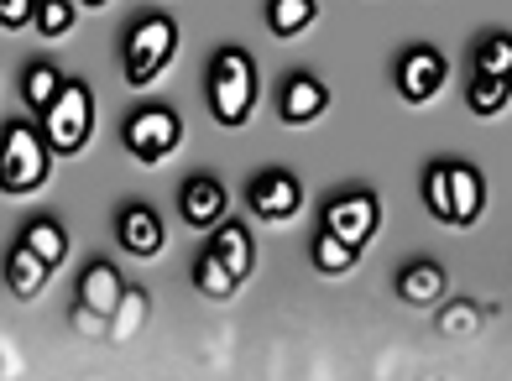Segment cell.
I'll return each mask as SVG.
<instances>
[{
	"label": "cell",
	"instance_id": "1",
	"mask_svg": "<svg viewBox=\"0 0 512 381\" xmlns=\"http://www.w3.org/2000/svg\"><path fill=\"white\" fill-rule=\"evenodd\" d=\"M251 100H256L251 58L230 47V53L215 58V74H209V105H215V121L220 126H241L251 115Z\"/></svg>",
	"mask_w": 512,
	"mask_h": 381
},
{
	"label": "cell",
	"instance_id": "2",
	"mask_svg": "<svg viewBox=\"0 0 512 381\" xmlns=\"http://www.w3.org/2000/svg\"><path fill=\"white\" fill-rule=\"evenodd\" d=\"M42 178H48V136H37L32 126H11L0 141V188L32 194Z\"/></svg>",
	"mask_w": 512,
	"mask_h": 381
},
{
	"label": "cell",
	"instance_id": "3",
	"mask_svg": "<svg viewBox=\"0 0 512 381\" xmlns=\"http://www.w3.org/2000/svg\"><path fill=\"white\" fill-rule=\"evenodd\" d=\"M173 47H178V27H173V21H162V16L142 21V27L131 32V42H126V79L131 84H152L162 68H168Z\"/></svg>",
	"mask_w": 512,
	"mask_h": 381
},
{
	"label": "cell",
	"instance_id": "4",
	"mask_svg": "<svg viewBox=\"0 0 512 381\" xmlns=\"http://www.w3.org/2000/svg\"><path fill=\"white\" fill-rule=\"evenodd\" d=\"M42 136L53 152H79L89 136V89L84 84H63V94L42 110Z\"/></svg>",
	"mask_w": 512,
	"mask_h": 381
},
{
	"label": "cell",
	"instance_id": "5",
	"mask_svg": "<svg viewBox=\"0 0 512 381\" xmlns=\"http://www.w3.org/2000/svg\"><path fill=\"white\" fill-rule=\"evenodd\" d=\"M178 141H183V126H178L173 110H142V115H136V121L126 126V147L142 157V162L168 157Z\"/></svg>",
	"mask_w": 512,
	"mask_h": 381
},
{
	"label": "cell",
	"instance_id": "6",
	"mask_svg": "<svg viewBox=\"0 0 512 381\" xmlns=\"http://www.w3.org/2000/svg\"><path fill=\"white\" fill-rule=\"evenodd\" d=\"M324 230H330L335 241H345V246L361 251V241L377 230V204H371L366 194H345V199L330 204V214H324Z\"/></svg>",
	"mask_w": 512,
	"mask_h": 381
},
{
	"label": "cell",
	"instance_id": "7",
	"mask_svg": "<svg viewBox=\"0 0 512 381\" xmlns=\"http://www.w3.org/2000/svg\"><path fill=\"white\" fill-rule=\"evenodd\" d=\"M298 204H304V194H298V183L288 173H267L251 188V209L262 214V220H288Z\"/></svg>",
	"mask_w": 512,
	"mask_h": 381
},
{
	"label": "cell",
	"instance_id": "8",
	"mask_svg": "<svg viewBox=\"0 0 512 381\" xmlns=\"http://www.w3.org/2000/svg\"><path fill=\"white\" fill-rule=\"evenodd\" d=\"M121 303H126V288H121V277H115L110 267H89V272H84V282H79V308H89L95 319H110Z\"/></svg>",
	"mask_w": 512,
	"mask_h": 381
},
{
	"label": "cell",
	"instance_id": "9",
	"mask_svg": "<svg viewBox=\"0 0 512 381\" xmlns=\"http://www.w3.org/2000/svg\"><path fill=\"white\" fill-rule=\"evenodd\" d=\"M398 84H403L408 100H429V94H434L439 84H445V63H439V53H429V47H418V53H408V58H403Z\"/></svg>",
	"mask_w": 512,
	"mask_h": 381
},
{
	"label": "cell",
	"instance_id": "10",
	"mask_svg": "<svg viewBox=\"0 0 512 381\" xmlns=\"http://www.w3.org/2000/svg\"><path fill=\"white\" fill-rule=\"evenodd\" d=\"M121 246L131 251V256H157L162 251V225H157V214L152 209H126L121 214Z\"/></svg>",
	"mask_w": 512,
	"mask_h": 381
},
{
	"label": "cell",
	"instance_id": "11",
	"mask_svg": "<svg viewBox=\"0 0 512 381\" xmlns=\"http://www.w3.org/2000/svg\"><path fill=\"white\" fill-rule=\"evenodd\" d=\"M183 214H189V225H220L225 214V188L209 183V178H194L183 188Z\"/></svg>",
	"mask_w": 512,
	"mask_h": 381
},
{
	"label": "cell",
	"instance_id": "12",
	"mask_svg": "<svg viewBox=\"0 0 512 381\" xmlns=\"http://www.w3.org/2000/svg\"><path fill=\"white\" fill-rule=\"evenodd\" d=\"M324 110V89H319V79H293L288 84V94H283V121L288 126H304V121H314V115Z\"/></svg>",
	"mask_w": 512,
	"mask_h": 381
},
{
	"label": "cell",
	"instance_id": "13",
	"mask_svg": "<svg viewBox=\"0 0 512 381\" xmlns=\"http://www.w3.org/2000/svg\"><path fill=\"white\" fill-rule=\"evenodd\" d=\"M48 261H42L32 246H21V251H11V288L21 293V298H37L42 293V282H48Z\"/></svg>",
	"mask_w": 512,
	"mask_h": 381
},
{
	"label": "cell",
	"instance_id": "14",
	"mask_svg": "<svg viewBox=\"0 0 512 381\" xmlns=\"http://www.w3.org/2000/svg\"><path fill=\"white\" fill-rule=\"evenodd\" d=\"M481 214V178L471 168H450V220H476Z\"/></svg>",
	"mask_w": 512,
	"mask_h": 381
},
{
	"label": "cell",
	"instance_id": "15",
	"mask_svg": "<svg viewBox=\"0 0 512 381\" xmlns=\"http://www.w3.org/2000/svg\"><path fill=\"white\" fill-rule=\"evenodd\" d=\"M398 288H403V298H408V303H434L439 293H445V272H439L434 261H418V267H408V272H403Z\"/></svg>",
	"mask_w": 512,
	"mask_h": 381
},
{
	"label": "cell",
	"instance_id": "16",
	"mask_svg": "<svg viewBox=\"0 0 512 381\" xmlns=\"http://www.w3.org/2000/svg\"><path fill=\"white\" fill-rule=\"evenodd\" d=\"M215 256H220L236 277H246V272H251V235H246L241 225H220V235H215Z\"/></svg>",
	"mask_w": 512,
	"mask_h": 381
},
{
	"label": "cell",
	"instance_id": "17",
	"mask_svg": "<svg viewBox=\"0 0 512 381\" xmlns=\"http://www.w3.org/2000/svg\"><path fill=\"white\" fill-rule=\"evenodd\" d=\"M194 277H199V293H204V298H230V293L241 288V277L230 272L215 251H209V256L199 261V267H194Z\"/></svg>",
	"mask_w": 512,
	"mask_h": 381
},
{
	"label": "cell",
	"instance_id": "18",
	"mask_svg": "<svg viewBox=\"0 0 512 381\" xmlns=\"http://www.w3.org/2000/svg\"><path fill=\"white\" fill-rule=\"evenodd\" d=\"M314 21V0H272V32L277 37H298Z\"/></svg>",
	"mask_w": 512,
	"mask_h": 381
},
{
	"label": "cell",
	"instance_id": "19",
	"mask_svg": "<svg viewBox=\"0 0 512 381\" xmlns=\"http://www.w3.org/2000/svg\"><path fill=\"white\" fill-rule=\"evenodd\" d=\"M27 246H32L42 261H48V267H58V261L68 256V235H63L53 220H37V225L27 230Z\"/></svg>",
	"mask_w": 512,
	"mask_h": 381
},
{
	"label": "cell",
	"instance_id": "20",
	"mask_svg": "<svg viewBox=\"0 0 512 381\" xmlns=\"http://www.w3.org/2000/svg\"><path fill=\"white\" fill-rule=\"evenodd\" d=\"M314 267L319 272H351L356 267V246H345V241H335V235L324 230L314 241Z\"/></svg>",
	"mask_w": 512,
	"mask_h": 381
},
{
	"label": "cell",
	"instance_id": "21",
	"mask_svg": "<svg viewBox=\"0 0 512 381\" xmlns=\"http://www.w3.org/2000/svg\"><path fill=\"white\" fill-rule=\"evenodd\" d=\"M507 94H512V79L481 74V79L471 84V105H476L481 115H492V110H502V105H507Z\"/></svg>",
	"mask_w": 512,
	"mask_h": 381
},
{
	"label": "cell",
	"instance_id": "22",
	"mask_svg": "<svg viewBox=\"0 0 512 381\" xmlns=\"http://www.w3.org/2000/svg\"><path fill=\"white\" fill-rule=\"evenodd\" d=\"M58 94H63L58 68H32V74H27V100H32V110H48Z\"/></svg>",
	"mask_w": 512,
	"mask_h": 381
},
{
	"label": "cell",
	"instance_id": "23",
	"mask_svg": "<svg viewBox=\"0 0 512 381\" xmlns=\"http://www.w3.org/2000/svg\"><path fill=\"white\" fill-rule=\"evenodd\" d=\"M68 27H74L68 0H37V32H42V37H63Z\"/></svg>",
	"mask_w": 512,
	"mask_h": 381
},
{
	"label": "cell",
	"instance_id": "24",
	"mask_svg": "<svg viewBox=\"0 0 512 381\" xmlns=\"http://www.w3.org/2000/svg\"><path fill=\"white\" fill-rule=\"evenodd\" d=\"M481 74L512 79V37H486V47H481Z\"/></svg>",
	"mask_w": 512,
	"mask_h": 381
},
{
	"label": "cell",
	"instance_id": "25",
	"mask_svg": "<svg viewBox=\"0 0 512 381\" xmlns=\"http://www.w3.org/2000/svg\"><path fill=\"white\" fill-rule=\"evenodd\" d=\"M429 204H434V214H445V220H450V168L429 173Z\"/></svg>",
	"mask_w": 512,
	"mask_h": 381
},
{
	"label": "cell",
	"instance_id": "26",
	"mask_svg": "<svg viewBox=\"0 0 512 381\" xmlns=\"http://www.w3.org/2000/svg\"><path fill=\"white\" fill-rule=\"evenodd\" d=\"M27 16H37V0H0V27H21Z\"/></svg>",
	"mask_w": 512,
	"mask_h": 381
},
{
	"label": "cell",
	"instance_id": "27",
	"mask_svg": "<svg viewBox=\"0 0 512 381\" xmlns=\"http://www.w3.org/2000/svg\"><path fill=\"white\" fill-rule=\"evenodd\" d=\"M89 6H105V0H89Z\"/></svg>",
	"mask_w": 512,
	"mask_h": 381
}]
</instances>
